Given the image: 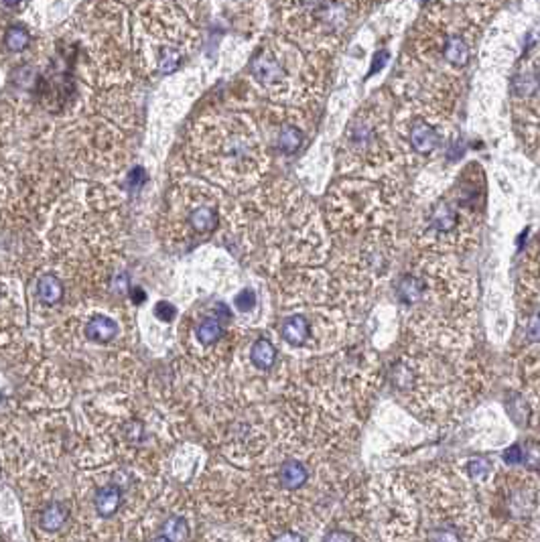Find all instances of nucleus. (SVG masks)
I'll return each mask as SVG.
<instances>
[{
    "label": "nucleus",
    "instance_id": "nucleus-28",
    "mask_svg": "<svg viewBox=\"0 0 540 542\" xmlns=\"http://www.w3.org/2000/svg\"><path fill=\"white\" fill-rule=\"evenodd\" d=\"M131 295H132V301H134V303H143V301H145V293H143L140 289H132Z\"/></svg>",
    "mask_w": 540,
    "mask_h": 542
},
{
    "label": "nucleus",
    "instance_id": "nucleus-10",
    "mask_svg": "<svg viewBox=\"0 0 540 542\" xmlns=\"http://www.w3.org/2000/svg\"><path fill=\"white\" fill-rule=\"evenodd\" d=\"M83 333L94 344H108L118 335V323L108 315H94L85 323Z\"/></svg>",
    "mask_w": 540,
    "mask_h": 542
},
{
    "label": "nucleus",
    "instance_id": "nucleus-9",
    "mask_svg": "<svg viewBox=\"0 0 540 542\" xmlns=\"http://www.w3.org/2000/svg\"><path fill=\"white\" fill-rule=\"evenodd\" d=\"M311 335V323L305 315H291L282 319L280 323V337L293 347H301L307 344Z\"/></svg>",
    "mask_w": 540,
    "mask_h": 542
},
{
    "label": "nucleus",
    "instance_id": "nucleus-23",
    "mask_svg": "<svg viewBox=\"0 0 540 542\" xmlns=\"http://www.w3.org/2000/svg\"><path fill=\"white\" fill-rule=\"evenodd\" d=\"M431 542H461V536L453 528H439V530L433 532Z\"/></svg>",
    "mask_w": 540,
    "mask_h": 542
},
{
    "label": "nucleus",
    "instance_id": "nucleus-12",
    "mask_svg": "<svg viewBox=\"0 0 540 542\" xmlns=\"http://www.w3.org/2000/svg\"><path fill=\"white\" fill-rule=\"evenodd\" d=\"M307 477H309L307 467L301 461L295 459H289L287 463H282V467H280L279 471V481L284 490H299L301 486H305Z\"/></svg>",
    "mask_w": 540,
    "mask_h": 542
},
{
    "label": "nucleus",
    "instance_id": "nucleus-4",
    "mask_svg": "<svg viewBox=\"0 0 540 542\" xmlns=\"http://www.w3.org/2000/svg\"><path fill=\"white\" fill-rule=\"evenodd\" d=\"M475 33V8L435 2L410 33V59L425 67L428 76L455 80L472 61Z\"/></svg>",
    "mask_w": 540,
    "mask_h": 542
},
{
    "label": "nucleus",
    "instance_id": "nucleus-5",
    "mask_svg": "<svg viewBox=\"0 0 540 542\" xmlns=\"http://www.w3.org/2000/svg\"><path fill=\"white\" fill-rule=\"evenodd\" d=\"M380 0H280L279 23L303 49L329 53Z\"/></svg>",
    "mask_w": 540,
    "mask_h": 542
},
{
    "label": "nucleus",
    "instance_id": "nucleus-3",
    "mask_svg": "<svg viewBox=\"0 0 540 542\" xmlns=\"http://www.w3.org/2000/svg\"><path fill=\"white\" fill-rule=\"evenodd\" d=\"M404 163L394 128L392 104L384 96H376L347 122L340 140L337 167L347 177L390 183Z\"/></svg>",
    "mask_w": 540,
    "mask_h": 542
},
{
    "label": "nucleus",
    "instance_id": "nucleus-29",
    "mask_svg": "<svg viewBox=\"0 0 540 542\" xmlns=\"http://www.w3.org/2000/svg\"><path fill=\"white\" fill-rule=\"evenodd\" d=\"M150 542H173V541H171L169 536H164V534H159L157 538H152V541H150Z\"/></svg>",
    "mask_w": 540,
    "mask_h": 542
},
{
    "label": "nucleus",
    "instance_id": "nucleus-2",
    "mask_svg": "<svg viewBox=\"0 0 540 542\" xmlns=\"http://www.w3.org/2000/svg\"><path fill=\"white\" fill-rule=\"evenodd\" d=\"M248 80L272 108L303 112L323 92V53L303 49L284 35L270 37L250 59Z\"/></svg>",
    "mask_w": 540,
    "mask_h": 542
},
{
    "label": "nucleus",
    "instance_id": "nucleus-27",
    "mask_svg": "<svg viewBox=\"0 0 540 542\" xmlns=\"http://www.w3.org/2000/svg\"><path fill=\"white\" fill-rule=\"evenodd\" d=\"M272 542H305V536L299 532H282Z\"/></svg>",
    "mask_w": 540,
    "mask_h": 542
},
{
    "label": "nucleus",
    "instance_id": "nucleus-1",
    "mask_svg": "<svg viewBox=\"0 0 540 542\" xmlns=\"http://www.w3.org/2000/svg\"><path fill=\"white\" fill-rule=\"evenodd\" d=\"M183 157L197 179L229 193L258 187L270 164L266 138L254 118L228 110L197 118L185 136Z\"/></svg>",
    "mask_w": 540,
    "mask_h": 542
},
{
    "label": "nucleus",
    "instance_id": "nucleus-6",
    "mask_svg": "<svg viewBox=\"0 0 540 542\" xmlns=\"http://www.w3.org/2000/svg\"><path fill=\"white\" fill-rule=\"evenodd\" d=\"M145 25L155 39L152 67L157 73H173L183 64L197 39V27L187 6L177 0H157L145 13Z\"/></svg>",
    "mask_w": 540,
    "mask_h": 542
},
{
    "label": "nucleus",
    "instance_id": "nucleus-16",
    "mask_svg": "<svg viewBox=\"0 0 540 542\" xmlns=\"http://www.w3.org/2000/svg\"><path fill=\"white\" fill-rule=\"evenodd\" d=\"M250 361L258 368V370H268L272 368V363L277 361V347L268 339H256L250 349Z\"/></svg>",
    "mask_w": 540,
    "mask_h": 542
},
{
    "label": "nucleus",
    "instance_id": "nucleus-15",
    "mask_svg": "<svg viewBox=\"0 0 540 542\" xmlns=\"http://www.w3.org/2000/svg\"><path fill=\"white\" fill-rule=\"evenodd\" d=\"M69 518V510L66 504L61 502H51L49 506H45V510L39 516V526L47 532H57L61 530V526L66 524Z\"/></svg>",
    "mask_w": 540,
    "mask_h": 542
},
{
    "label": "nucleus",
    "instance_id": "nucleus-21",
    "mask_svg": "<svg viewBox=\"0 0 540 542\" xmlns=\"http://www.w3.org/2000/svg\"><path fill=\"white\" fill-rule=\"evenodd\" d=\"M234 307L240 313H250L256 307V293L252 289H242L234 299Z\"/></svg>",
    "mask_w": 540,
    "mask_h": 542
},
{
    "label": "nucleus",
    "instance_id": "nucleus-17",
    "mask_svg": "<svg viewBox=\"0 0 540 542\" xmlns=\"http://www.w3.org/2000/svg\"><path fill=\"white\" fill-rule=\"evenodd\" d=\"M197 342L201 345H213L217 344L224 337V325L213 319V317H205L196 329Z\"/></svg>",
    "mask_w": 540,
    "mask_h": 542
},
{
    "label": "nucleus",
    "instance_id": "nucleus-20",
    "mask_svg": "<svg viewBox=\"0 0 540 542\" xmlns=\"http://www.w3.org/2000/svg\"><path fill=\"white\" fill-rule=\"evenodd\" d=\"M491 471H493V465L486 457H474L467 463V474L474 479H486V477H490Z\"/></svg>",
    "mask_w": 540,
    "mask_h": 542
},
{
    "label": "nucleus",
    "instance_id": "nucleus-13",
    "mask_svg": "<svg viewBox=\"0 0 540 542\" xmlns=\"http://www.w3.org/2000/svg\"><path fill=\"white\" fill-rule=\"evenodd\" d=\"M425 280L421 279V277H414V275H404L402 279L398 280V284H396V295H398V299L404 305H412V303L421 301L423 295H425Z\"/></svg>",
    "mask_w": 540,
    "mask_h": 542
},
{
    "label": "nucleus",
    "instance_id": "nucleus-25",
    "mask_svg": "<svg viewBox=\"0 0 540 542\" xmlns=\"http://www.w3.org/2000/svg\"><path fill=\"white\" fill-rule=\"evenodd\" d=\"M323 542H356V536L347 530H331L329 534H325Z\"/></svg>",
    "mask_w": 540,
    "mask_h": 542
},
{
    "label": "nucleus",
    "instance_id": "nucleus-8",
    "mask_svg": "<svg viewBox=\"0 0 540 542\" xmlns=\"http://www.w3.org/2000/svg\"><path fill=\"white\" fill-rule=\"evenodd\" d=\"M390 183L384 181L360 179L347 177L337 185H333L328 193V214L329 219H349L361 222L366 217H378L386 212L388 203L394 199V189Z\"/></svg>",
    "mask_w": 540,
    "mask_h": 542
},
{
    "label": "nucleus",
    "instance_id": "nucleus-11",
    "mask_svg": "<svg viewBox=\"0 0 540 542\" xmlns=\"http://www.w3.org/2000/svg\"><path fill=\"white\" fill-rule=\"evenodd\" d=\"M120 504H122V490L114 483H108V486L100 488L96 498H94L96 512L102 518H112L120 508Z\"/></svg>",
    "mask_w": 540,
    "mask_h": 542
},
{
    "label": "nucleus",
    "instance_id": "nucleus-18",
    "mask_svg": "<svg viewBox=\"0 0 540 542\" xmlns=\"http://www.w3.org/2000/svg\"><path fill=\"white\" fill-rule=\"evenodd\" d=\"M31 45V35L23 27H8L4 33V47L13 53H20Z\"/></svg>",
    "mask_w": 540,
    "mask_h": 542
},
{
    "label": "nucleus",
    "instance_id": "nucleus-24",
    "mask_svg": "<svg viewBox=\"0 0 540 542\" xmlns=\"http://www.w3.org/2000/svg\"><path fill=\"white\" fill-rule=\"evenodd\" d=\"M502 457L506 463H520L524 461V449L522 445H510V449H506L504 453H502Z\"/></svg>",
    "mask_w": 540,
    "mask_h": 542
},
{
    "label": "nucleus",
    "instance_id": "nucleus-19",
    "mask_svg": "<svg viewBox=\"0 0 540 542\" xmlns=\"http://www.w3.org/2000/svg\"><path fill=\"white\" fill-rule=\"evenodd\" d=\"M187 534H189V528L185 518H171L164 524V536H169L173 542H183L187 538Z\"/></svg>",
    "mask_w": 540,
    "mask_h": 542
},
{
    "label": "nucleus",
    "instance_id": "nucleus-7",
    "mask_svg": "<svg viewBox=\"0 0 540 542\" xmlns=\"http://www.w3.org/2000/svg\"><path fill=\"white\" fill-rule=\"evenodd\" d=\"M222 193L197 177L181 179L167 193V215L173 219L187 238L212 236L220 222Z\"/></svg>",
    "mask_w": 540,
    "mask_h": 542
},
{
    "label": "nucleus",
    "instance_id": "nucleus-30",
    "mask_svg": "<svg viewBox=\"0 0 540 542\" xmlns=\"http://www.w3.org/2000/svg\"><path fill=\"white\" fill-rule=\"evenodd\" d=\"M18 2H20V0H2L4 6H17Z\"/></svg>",
    "mask_w": 540,
    "mask_h": 542
},
{
    "label": "nucleus",
    "instance_id": "nucleus-26",
    "mask_svg": "<svg viewBox=\"0 0 540 542\" xmlns=\"http://www.w3.org/2000/svg\"><path fill=\"white\" fill-rule=\"evenodd\" d=\"M114 291L118 295H126L128 291H131V282H128V277H126V272H122V275H118L114 279Z\"/></svg>",
    "mask_w": 540,
    "mask_h": 542
},
{
    "label": "nucleus",
    "instance_id": "nucleus-22",
    "mask_svg": "<svg viewBox=\"0 0 540 542\" xmlns=\"http://www.w3.org/2000/svg\"><path fill=\"white\" fill-rule=\"evenodd\" d=\"M155 315H157L159 321L171 323V321L175 319V315H177V309H175V305H171L169 301H159V303L155 305Z\"/></svg>",
    "mask_w": 540,
    "mask_h": 542
},
{
    "label": "nucleus",
    "instance_id": "nucleus-14",
    "mask_svg": "<svg viewBox=\"0 0 540 542\" xmlns=\"http://www.w3.org/2000/svg\"><path fill=\"white\" fill-rule=\"evenodd\" d=\"M37 299L43 305H57L64 299V284L55 275H43L37 280Z\"/></svg>",
    "mask_w": 540,
    "mask_h": 542
}]
</instances>
